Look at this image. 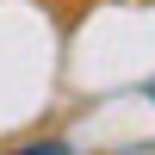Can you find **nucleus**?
Instances as JSON below:
<instances>
[{
    "mask_svg": "<svg viewBox=\"0 0 155 155\" xmlns=\"http://www.w3.org/2000/svg\"><path fill=\"white\" fill-rule=\"evenodd\" d=\"M6 155H74L68 143H31V149H6Z\"/></svg>",
    "mask_w": 155,
    "mask_h": 155,
    "instance_id": "obj_1",
    "label": "nucleus"
},
{
    "mask_svg": "<svg viewBox=\"0 0 155 155\" xmlns=\"http://www.w3.org/2000/svg\"><path fill=\"white\" fill-rule=\"evenodd\" d=\"M149 99H155V81H149Z\"/></svg>",
    "mask_w": 155,
    "mask_h": 155,
    "instance_id": "obj_2",
    "label": "nucleus"
}]
</instances>
